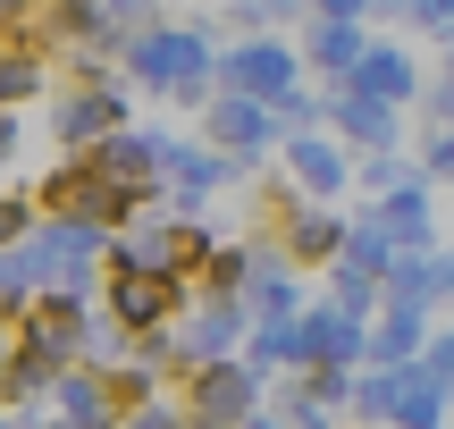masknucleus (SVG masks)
I'll return each instance as SVG.
<instances>
[{"label": "nucleus", "instance_id": "obj_1", "mask_svg": "<svg viewBox=\"0 0 454 429\" xmlns=\"http://www.w3.org/2000/svg\"><path fill=\"white\" fill-rule=\"evenodd\" d=\"M286 76H294V59L278 43H253V51H236V84H253V93H286Z\"/></svg>", "mask_w": 454, "mask_h": 429}, {"label": "nucleus", "instance_id": "obj_2", "mask_svg": "<svg viewBox=\"0 0 454 429\" xmlns=\"http://www.w3.org/2000/svg\"><path fill=\"white\" fill-rule=\"evenodd\" d=\"M362 76H371L379 93H404V84H412V67H404V51H371V67H362Z\"/></svg>", "mask_w": 454, "mask_h": 429}, {"label": "nucleus", "instance_id": "obj_3", "mask_svg": "<svg viewBox=\"0 0 454 429\" xmlns=\"http://www.w3.org/2000/svg\"><path fill=\"white\" fill-rule=\"evenodd\" d=\"M328 9H337V17H354V9H362V0H328Z\"/></svg>", "mask_w": 454, "mask_h": 429}]
</instances>
